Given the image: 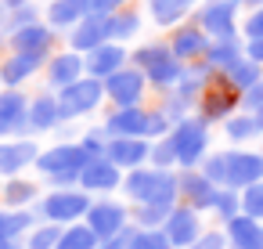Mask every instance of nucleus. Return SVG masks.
Returning <instances> with one entry per match:
<instances>
[{
    "label": "nucleus",
    "instance_id": "49",
    "mask_svg": "<svg viewBox=\"0 0 263 249\" xmlns=\"http://www.w3.org/2000/svg\"><path fill=\"white\" fill-rule=\"evenodd\" d=\"M245 58H252V62H259V65H263V37L245 40Z\"/></svg>",
    "mask_w": 263,
    "mask_h": 249
},
{
    "label": "nucleus",
    "instance_id": "14",
    "mask_svg": "<svg viewBox=\"0 0 263 249\" xmlns=\"http://www.w3.org/2000/svg\"><path fill=\"white\" fill-rule=\"evenodd\" d=\"M44 145H36V137H0V177H18L26 173Z\"/></svg>",
    "mask_w": 263,
    "mask_h": 249
},
{
    "label": "nucleus",
    "instance_id": "24",
    "mask_svg": "<svg viewBox=\"0 0 263 249\" xmlns=\"http://www.w3.org/2000/svg\"><path fill=\"white\" fill-rule=\"evenodd\" d=\"M148 152H152V141L148 137H108V145H105V159H112L123 173L144 166L148 163Z\"/></svg>",
    "mask_w": 263,
    "mask_h": 249
},
{
    "label": "nucleus",
    "instance_id": "17",
    "mask_svg": "<svg viewBox=\"0 0 263 249\" xmlns=\"http://www.w3.org/2000/svg\"><path fill=\"white\" fill-rule=\"evenodd\" d=\"M105 137H144L148 134V105H123V109H108V116L101 119Z\"/></svg>",
    "mask_w": 263,
    "mask_h": 249
},
{
    "label": "nucleus",
    "instance_id": "48",
    "mask_svg": "<svg viewBox=\"0 0 263 249\" xmlns=\"http://www.w3.org/2000/svg\"><path fill=\"white\" fill-rule=\"evenodd\" d=\"M123 4H130V0H90V11L108 19V15H112V11H119Z\"/></svg>",
    "mask_w": 263,
    "mask_h": 249
},
{
    "label": "nucleus",
    "instance_id": "35",
    "mask_svg": "<svg viewBox=\"0 0 263 249\" xmlns=\"http://www.w3.org/2000/svg\"><path fill=\"white\" fill-rule=\"evenodd\" d=\"M101 238L87 227V220H76V224H65L62 227V238H58V245L54 249H94Z\"/></svg>",
    "mask_w": 263,
    "mask_h": 249
},
{
    "label": "nucleus",
    "instance_id": "10",
    "mask_svg": "<svg viewBox=\"0 0 263 249\" xmlns=\"http://www.w3.org/2000/svg\"><path fill=\"white\" fill-rule=\"evenodd\" d=\"M87 227L105 242V238H116L119 231H126L130 227V206L126 202H119V199H108V195H101V199H94L90 202V209H87Z\"/></svg>",
    "mask_w": 263,
    "mask_h": 249
},
{
    "label": "nucleus",
    "instance_id": "58",
    "mask_svg": "<svg viewBox=\"0 0 263 249\" xmlns=\"http://www.w3.org/2000/svg\"><path fill=\"white\" fill-rule=\"evenodd\" d=\"M22 249H26V245H22Z\"/></svg>",
    "mask_w": 263,
    "mask_h": 249
},
{
    "label": "nucleus",
    "instance_id": "40",
    "mask_svg": "<svg viewBox=\"0 0 263 249\" xmlns=\"http://www.w3.org/2000/svg\"><path fill=\"white\" fill-rule=\"evenodd\" d=\"M148 166H159V170H177V152L170 145V134L152 141V152H148Z\"/></svg>",
    "mask_w": 263,
    "mask_h": 249
},
{
    "label": "nucleus",
    "instance_id": "13",
    "mask_svg": "<svg viewBox=\"0 0 263 249\" xmlns=\"http://www.w3.org/2000/svg\"><path fill=\"white\" fill-rule=\"evenodd\" d=\"M202 231H205V227H202V213L191 209L187 202H177V206L166 213V220H162V235H166V242H170L173 249H187Z\"/></svg>",
    "mask_w": 263,
    "mask_h": 249
},
{
    "label": "nucleus",
    "instance_id": "55",
    "mask_svg": "<svg viewBox=\"0 0 263 249\" xmlns=\"http://www.w3.org/2000/svg\"><path fill=\"white\" fill-rule=\"evenodd\" d=\"M259 141H263V134H259ZM259 152H263V148H259Z\"/></svg>",
    "mask_w": 263,
    "mask_h": 249
},
{
    "label": "nucleus",
    "instance_id": "53",
    "mask_svg": "<svg viewBox=\"0 0 263 249\" xmlns=\"http://www.w3.org/2000/svg\"><path fill=\"white\" fill-rule=\"evenodd\" d=\"M0 249H22V242H4L0 238Z\"/></svg>",
    "mask_w": 263,
    "mask_h": 249
},
{
    "label": "nucleus",
    "instance_id": "20",
    "mask_svg": "<svg viewBox=\"0 0 263 249\" xmlns=\"http://www.w3.org/2000/svg\"><path fill=\"white\" fill-rule=\"evenodd\" d=\"M177 184H180V202H187L191 209L198 213H209L213 209V199H216V184L195 166V170H177Z\"/></svg>",
    "mask_w": 263,
    "mask_h": 249
},
{
    "label": "nucleus",
    "instance_id": "31",
    "mask_svg": "<svg viewBox=\"0 0 263 249\" xmlns=\"http://www.w3.org/2000/svg\"><path fill=\"white\" fill-rule=\"evenodd\" d=\"M241 55H245V40H241V37H234V40H209L202 62H205L213 73H227Z\"/></svg>",
    "mask_w": 263,
    "mask_h": 249
},
{
    "label": "nucleus",
    "instance_id": "1",
    "mask_svg": "<svg viewBox=\"0 0 263 249\" xmlns=\"http://www.w3.org/2000/svg\"><path fill=\"white\" fill-rule=\"evenodd\" d=\"M134 206H177L180 202V184H177V170H159V166H137L123 173V188H119Z\"/></svg>",
    "mask_w": 263,
    "mask_h": 249
},
{
    "label": "nucleus",
    "instance_id": "3",
    "mask_svg": "<svg viewBox=\"0 0 263 249\" xmlns=\"http://www.w3.org/2000/svg\"><path fill=\"white\" fill-rule=\"evenodd\" d=\"M87 166V155L80 148V141H54L47 148H40L33 170L51 184V188H72L80 181V170Z\"/></svg>",
    "mask_w": 263,
    "mask_h": 249
},
{
    "label": "nucleus",
    "instance_id": "33",
    "mask_svg": "<svg viewBox=\"0 0 263 249\" xmlns=\"http://www.w3.org/2000/svg\"><path fill=\"white\" fill-rule=\"evenodd\" d=\"M220 130H223V137H227L231 145H238V148H245V145H252V141L259 137L256 116H252V112H245V109H238L231 119H223V123H220Z\"/></svg>",
    "mask_w": 263,
    "mask_h": 249
},
{
    "label": "nucleus",
    "instance_id": "50",
    "mask_svg": "<svg viewBox=\"0 0 263 249\" xmlns=\"http://www.w3.org/2000/svg\"><path fill=\"white\" fill-rule=\"evenodd\" d=\"M26 4H36V0H0V8L11 11V8H26Z\"/></svg>",
    "mask_w": 263,
    "mask_h": 249
},
{
    "label": "nucleus",
    "instance_id": "19",
    "mask_svg": "<svg viewBox=\"0 0 263 249\" xmlns=\"http://www.w3.org/2000/svg\"><path fill=\"white\" fill-rule=\"evenodd\" d=\"M54 44H58V33H54L44 19H36V22H29V26H22V29H15V33H8V51L51 55V51H54Z\"/></svg>",
    "mask_w": 263,
    "mask_h": 249
},
{
    "label": "nucleus",
    "instance_id": "8",
    "mask_svg": "<svg viewBox=\"0 0 263 249\" xmlns=\"http://www.w3.org/2000/svg\"><path fill=\"white\" fill-rule=\"evenodd\" d=\"M191 19L202 26V33L209 40H234V37H241L238 33V22H241V4L238 0H202Z\"/></svg>",
    "mask_w": 263,
    "mask_h": 249
},
{
    "label": "nucleus",
    "instance_id": "9",
    "mask_svg": "<svg viewBox=\"0 0 263 249\" xmlns=\"http://www.w3.org/2000/svg\"><path fill=\"white\" fill-rule=\"evenodd\" d=\"M152 91H148V80H144V73L137 69V65H123V69H116L108 80H105V101L108 105H116V109H123V105H144V98H148Z\"/></svg>",
    "mask_w": 263,
    "mask_h": 249
},
{
    "label": "nucleus",
    "instance_id": "47",
    "mask_svg": "<svg viewBox=\"0 0 263 249\" xmlns=\"http://www.w3.org/2000/svg\"><path fill=\"white\" fill-rule=\"evenodd\" d=\"M259 105H263V80L252 83L249 91H241V109H245V112H256Z\"/></svg>",
    "mask_w": 263,
    "mask_h": 249
},
{
    "label": "nucleus",
    "instance_id": "37",
    "mask_svg": "<svg viewBox=\"0 0 263 249\" xmlns=\"http://www.w3.org/2000/svg\"><path fill=\"white\" fill-rule=\"evenodd\" d=\"M126 249H173V245L166 242L162 227H137L130 220V242H126Z\"/></svg>",
    "mask_w": 263,
    "mask_h": 249
},
{
    "label": "nucleus",
    "instance_id": "4",
    "mask_svg": "<svg viewBox=\"0 0 263 249\" xmlns=\"http://www.w3.org/2000/svg\"><path fill=\"white\" fill-rule=\"evenodd\" d=\"M90 202H94V195L90 191H83L80 184H72V188H51L47 195H40L36 199V220H51V224H76V220H83L87 217V209H90Z\"/></svg>",
    "mask_w": 263,
    "mask_h": 249
},
{
    "label": "nucleus",
    "instance_id": "27",
    "mask_svg": "<svg viewBox=\"0 0 263 249\" xmlns=\"http://www.w3.org/2000/svg\"><path fill=\"white\" fill-rule=\"evenodd\" d=\"M40 8H44V22L58 37H65L80 19L90 15V0H47V4H40Z\"/></svg>",
    "mask_w": 263,
    "mask_h": 249
},
{
    "label": "nucleus",
    "instance_id": "46",
    "mask_svg": "<svg viewBox=\"0 0 263 249\" xmlns=\"http://www.w3.org/2000/svg\"><path fill=\"white\" fill-rule=\"evenodd\" d=\"M187 249H227V235H223V227H205Z\"/></svg>",
    "mask_w": 263,
    "mask_h": 249
},
{
    "label": "nucleus",
    "instance_id": "22",
    "mask_svg": "<svg viewBox=\"0 0 263 249\" xmlns=\"http://www.w3.org/2000/svg\"><path fill=\"white\" fill-rule=\"evenodd\" d=\"M130 62V51H126V44H116V40H105L101 47H94V51H87L83 55V69H87V76H94V80H108L116 69H123Z\"/></svg>",
    "mask_w": 263,
    "mask_h": 249
},
{
    "label": "nucleus",
    "instance_id": "26",
    "mask_svg": "<svg viewBox=\"0 0 263 249\" xmlns=\"http://www.w3.org/2000/svg\"><path fill=\"white\" fill-rule=\"evenodd\" d=\"M108 40V22H105V15H87V19H80L69 33H65V47H72V51H80V55H87V51H94V47H101Z\"/></svg>",
    "mask_w": 263,
    "mask_h": 249
},
{
    "label": "nucleus",
    "instance_id": "54",
    "mask_svg": "<svg viewBox=\"0 0 263 249\" xmlns=\"http://www.w3.org/2000/svg\"><path fill=\"white\" fill-rule=\"evenodd\" d=\"M36 4H47V0H36Z\"/></svg>",
    "mask_w": 263,
    "mask_h": 249
},
{
    "label": "nucleus",
    "instance_id": "57",
    "mask_svg": "<svg viewBox=\"0 0 263 249\" xmlns=\"http://www.w3.org/2000/svg\"><path fill=\"white\" fill-rule=\"evenodd\" d=\"M227 249H231V245H227Z\"/></svg>",
    "mask_w": 263,
    "mask_h": 249
},
{
    "label": "nucleus",
    "instance_id": "38",
    "mask_svg": "<svg viewBox=\"0 0 263 249\" xmlns=\"http://www.w3.org/2000/svg\"><path fill=\"white\" fill-rule=\"evenodd\" d=\"M209 213H216V220L227 224L231 217L241 213V191H238V188H220L216 199H213V209H209Z\"/></svg>",
    "mask_w": 263,
    "mask_h": 249
},
{
    "label": "nucleus",
    "instance_id": "18",
    "mask_svg": "<svg viewBox=\"0 0 263 249\" xmlns=\"http://www.w3.org/2000/svg\"><path fill=\"white\" fill-rule=\"evenodd\" d=\"M83 191L90 195H112L123 188V170L112 163V159H87V166L80 170V181H76Z\"/></svg>",
    "mask_w": 263,
    "mask_h": 249
},
{
    "label": "nucleus",
    "instance_id": "6",
    "mask_svg": "<svg viewBox=\"0 0 263 249\" xmlns=\"http://www.w3.org/2000/svg\"><path fill=\"white\" fill-rule=\"evenodd\" d=\"M213 137H209V127L191 112V116H184V119H177L173 123V130H170V145H173V152H177V170H195L205 155H209V145Z\"/></svg>",
    "mask_w": 263,
    "mask_h": 249
},
{
    "label": "nucleus",
    "instance_id": "39",
    "mask_svg": "<svg viewBox=\"0 0 263 249\" xmlns=\"http://www.w3.org/2000/svg\"><path fill=\"white\" fill-rule=\"evenodd\" d=\"M76 141H80V148H83V155H87V159H101V155H105V145H108V137H105V130H101V123H98V127H90V130L83 127Z\"/></svg>",
    "mask_w": 263,
    "mask_h": 249
},
{
    "label": "nucleus",
    "instance_id": "32",
    "mask_svg": "<svg viewBox=\"0 0 263 249\" xmlns=\"http://www.w3.org/2000/svg\"><path fill=\"white\" fill-rule=\"evenodd\" d=\"M36 224V209H11L0 206V238L4 242H22L29 235V227Z\"/></svg>",
    "mask_w": 263,
    "mask_h": 249
},
{
    "label": "nucleus",
    "instance_id": "16",
    "mask_svg": "<svg viewBox=\"0 0 263 249\" xmlns=\"http://www.w3.org/2000/svg\"><path fill=\"white\" fill-rule=\"evenodd\" d=\"M166 44H170V51L187 65V62H202V55H205V47H209V37L202 33V26H198L195 19H187V22L166 29Z\"/></svg>",
    "mask_w": 263,
    "mask_h": 249
},
{
    "label": "nucleus",
    "instance_id": "56",
    "mask_svg": "<svg viewBox=\"0 0 263 249\" xmlns=\"http://www.w3.org/2000/svg\"><path fill=\"white\" fill-rule=\"evenodd\" d=\"M0 91H4V83H0Z\"/></svg>",
    "mask_w": 263,
    "mask_h": 249
},
{
    "label": "nucleus",
    "instance_id": "28",
    "mask_svg": "<svg viewBox=\"0 0 263 249\" xmlns=\"http://www.w3.org/2000/svg\"><path fill=\"white\" fill-rule=\"evenodd\" d=\"M105 22H108V40H116V44H130V40H137L141 29H144V11H141L137 4H123V8L112 11Z\"/></svg>",
    "mask_w": 263,
    "mask_h": 249
},
{
    "label": "nucleus",
    "instance_id": "43",
    "mask_svg": "<svg viewBox=\"0 0 263 249\" xmlns=\"http://www.w3.org/2000/svg\"><path fill=\"white\" fill-rule=\"evenodd\" d=\"M241 213L252 220H263V181L241 188Z\"/></svg>",
    "mask_w": 263,
    "mask_h": 249
},
{
    "label": "nucleus",
    "instance_id": "7",
    "mask_svg": "<svg viewBox=\"0 0 263 249\" xmlns=\"http://www.w3.org/2000/svg\"><path fill=\"white\" fill-rule=\"evenodd\" d=\"M238 109H241V91H234L220 73L202 87V94H198V101H195V116H198L205 127H220V123L231 119Z\"/></svg>",
    "mask_w": 263,
    "mask_h": 249
},
{
    "label": "nucleus",
    "instance_id": "41",
    "mask_svg": "<svg viewBox=\"0 0 263 249\" xmlns=\"http://www.w3.org/2000/svg\"><path fill=\"white\" fill-rule=\"evenodd\" d=\"M198 170H202V173H205V177H209L216 188H223V184H227V163H223V148H220V152H213V148H209V155L198 163Z\"/></svg>",
    "mask_w": 263,
    "mask_h": 249
},
{
    "label": "nucleus",
    "instance_id": "34",
    "mask_svg": "<svg viewBox=\"0 0 263 249\" xmlns=\"http://www.w3.org/2000/svg\"><path fill=\"white\" fill-rule=\"evenodd\" d=\"M220 76H223V80H227L234 91H249L252 83H259V80H263V65L241 55V58H238V62L227 69V73H220Z\"/></svg>",
    "mask_w": 263,
    "mask_h": 249
},
{
    "label": "nucleus",
    "instance_id": "11",
    "mask_svg": "<svg viewBox=\"0 0 263 249\" xmlns=\"http://www.w3.org/2000/svg\"><path fill=\"white\" fill-rule=\"evenodd\" d=\"M0 137H29V94L22 87L0 91Z\"/></svg>",
    "mask_w": 263,
    "mask_h": 249
},
{
    "label": "nucleus",
    "instance_id": "51",
    "mask_svg": "<svg viewBox=\"0 0 263 249\" xmlns=\"http://www.w3.org/2000/svg\"><path fill=\"white\" fill-rule=\"evenodd\" d=\"M238 4H241V11H249V8H259L263 0H238Z\"/></svg>",
    "mask_w": 263,
    "mask_h": 249
},
{
    "label": "nucleus",
    "instance_id": "52",
    "mask_svg": "<svg viewBox=\"0 0 263 249\" xmlns=\"http://www.w3.org/2000/svg\"><path fill=\"white\" fill-rule=\"evenodd\" d=\"M252 116H256V127H259V134H263V105H259V109H256Z\"/></svg>",
    "mask_w": 263,
    "mask_h": 249
},
{
    "label": "nucleus",
    "instance_id": "30",
    "mask_svg": "<svg viewBox=\"0 0 263 249\" xmlns=\"http://www.w3.org/2000/svg\"><path fill=\"white\" fill-rule=\"evenodd\" d=\"M40 199V188L36 181L29 177H4V184H0V206H11V209H33Z\"/></svg>",
    "mask_w": 263,
    "mask_h": 249
},
{
    "label": "nucleus",
    "instance_id": "25",
    "mask_svg": "<svg viewBox=\"0 0 263 249\" xmlns=\"http://www.w3.org/2000/svg\"><path fill=\"white\" fill-rule=\"evenodd\" d=\"M198 4L202 0H144V11L155 29H173V26L187 22Z\"/></svg>",
    "mask_w": 263,
    "mask_h": 249
},
{
    "label": "nucleus",
    "instance_id": "2",
    "mask_svg": "<svg viewBox=\"0 0 263 249\" xmlns=\"http://www.w3.org/2000/svg\"><path fill=\"white\" fill-rule=\"evenodd\" d=\"M130 65H137L141 73H144V80H148V91L152 94H166V91H173V83L180 80V73H184V62L170 51V44H166V37L162 40H148V44H137L134 51H130Z\"/></svg>",
    "mask_w": 263,
    "mask_h": 249
},
{
    "label": "nucleus",
    "instance_id": "15",
    "mask_svg": "<svg viewBox=\"0 0 263 249\" xmlns=\"http://www.w3.org/2000/svg\"><path fill=\"white\" fill-rule=\"evenodd\" d=\"M51 55H26V51H8L0 55V83L4 87H26L33 76L44 73Z\"/></svg>",
    "mask_w": 263,
    "mask_h": 249
},
{
    "label": "nucleus",
    "instance_id": "21",
    "mask_svg": "<svg viewBox=\"0 0 263 249\" xmlns=\"http://www.w3.org/2000/svg\"><path fill=\"white\" fill-rule=\"evenodd\" d=\"M44 76H47V87H51V91H62V87H69V83H76L80 76H87L83 55L72 51V47L51 51V58H47V65H44Z\"/></svg>",
    "mask_w": 263,
    "mask_h": 249
},
{
    "label": "nucleus",
    "instance_id": "5",
    "mask_svg": "<svg viewBox=\"0 0 263 249\" xmlns=\"http://www.w3.org/2000/svg\"><path fill=\"white\" fill-rule=\"evenodd\" d=\"M58 94V112H62V123H83L87 116H94L101 105H105V80H94V76H80L76 83L54 91Z\"/></svg>",
    "mask_w": 263,
    "mask_h": 249
},
{
    "label": "nucleus",
    "instance_id": "36",
    "mask_svg": "<svg viewBox=\"0 0 263 249\" xmlns=\"http://www.w3.org/2000/svg\"><path fill=\"white\" fill-rule=\"evenodd\" d=\"M58 238H62V224L36 220V224L29 227V235L22 238V245H26V249H54V245H58Z\"/></svg>",
    "mask_w": 263,
    "mask_h": 249
},
{
    "label": "nucleus",
    "instance_id": "12",
    "mask_svg": "<svg viewBox=\"0 0 263 249\" xmlns=\"http://www.w3.org/2000/svg\"><path fill=\"white\" fill-rule=\"evenodd\" d=\"M223 163H227V184L223 188H249L256 181H263V152H252V148H223Z\"/></svg>",
    "mask_w": 263,
    "mask_h": 249
},
{
    "label": "nucleus",
    "instance_id": "29",
    "mask_svg": "<svg viewBox=\"0 0 263 249\" xmlns=\"http://www.w3.org/2000/svg\"><path fill=\"white\" fill-rule=\"evenodd\" d=\"M223 235L231 249H263V220H252L245 213L231 217L223 224Z\"/></svg>",
    "mask_w": 263,
    "mask_h": 249
},
{
    "label": "nucleus",
    "instance_id": "23",
    "mask_svg": "<svg viewBox=\"0 0 263 249\" xmlns=\"http://www.w3.org/2000/svg\"><path fill=\"white\" fill-rule=\"evenodd\" d=\"M62 127V112H58V94L47 87V91H36L29 98V137H40V134H54Z\"/></svg>",
    "mask_w": 263,
    "mask_h": 249
},
{
    "label": "nucleus",
    "instance_id": "45",
    "mask_svg": "<svg viewBox=\"0 0 263 249\" xmlns=\"http://www.w3.org/2000/svg\"><path fill=\"white\" fill-rule=\"evenodd\" d=\"M170 130H173V119H170L159 105L148 109V134H144V137H148V141H159V137H166Z\"/></svg>",
    "mask_w": 263,
    "mask_h": 249
},
{
    "label": "nucleus",
    "instance_id": "44",
    "mask_svg": "<svg viewBox=\"0 0 263 249\" xmlns=\"http://www.w3.org/2000/svg\"><path fill=\"white\" fill-rule=\"evenodd\" d=\"M238 33H241V40H256V37H263V4H259V8H249V11H241Z\"/></svg>",
    "mask_w": 263,
    "mask_h": 249
},
{
    "label": "nucleus",
    "instance_id": "42",
    "mask_svg": "<svg viewBox=\"0 0 263 249\" xmlns=\"http://www.w3.org/2000/svg\"><path fill=\"white\" fill-rule=\"evenodd\" d=\"M170 209H173V206H134V209H130V220H134L137 227H162V220H166Z\"/></svg>",
    "mask_w": 263,
    "mask_h": 249
}]
</instances>
